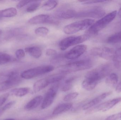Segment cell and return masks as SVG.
Masks as SVG:
<instances>
[{"label":"cell","instance_id":"cell-9","mask_svg":"<svg viewBox=\"0 0 121 120\" xmlns=\"http://www.w3.org/2000/svg\"><path fill=\"white\" fill-rule=\"evenodd\" d=\"M115 53V51L113 49L105 46L94 48L91 51L92 55L107 60L113 59Z\"/></svg>","mask_w":121,"mask_h":120},{"label":"cell","instance_id":"cell-19","mask_svg":"<svg viewBox=\"0 0 121 120\" xmlns=\"http://www.w3.org/2000/svg\"><path fill=\"white\" fill-rule=\"evenodd\" d=\"M30 89L28 87L16 88L12 89L10 93L15 96L21 97L27 94L30 92Z\"/></svg>","mask_w":121,"mask_h":120},{"label":"cell","instance_id":"cell-1","mask_svg":"<svg viewBox=\"0 0 121 120\" xmlns=\"http://www.w3.org/2000/svg\"><path fill=\"white\" fill-rule=\"evenodd\" d=\"M112 70L111 65L104 63L88 72L82 83V87L87 91L93 90L101 80L109 75Z\"/></svg>","mask_w":121,"mask_h":120},{"label":"cell","instance_id":"cell-41","mask_svg":"<svg viewBox=\"0 0 121 120\" xmlns=\"http://www.w3.org/2000/svg\"><path fill=\"white\" fill-rule=\"evenodd\" d=\"M1 33H2V31L1 30H0V35L1 34Z\"/></svg>","mask_w":121,"mask_h":120},{"label":"cell","instance_id":"cell-8","mask_svg":"<svg viewBox=\"0 0 121 120\" xmlns=\"http://www.w3.org/2000/svg\"><path fill=\"white\" fill-rule=\"evenodd\" d=\"M59 84L55 83L50 87L47 92L45 96L43 98L41 108L42 109H46L53 103L57 94L59 88Z\"/></svg>","mask_w":121,"mask_h":120},{"label":"cell","instance_id":"cell-29","mask_svg":"<svg viewBox=\"0 0 121 120\" xmlns=\"http://www.w3.org/2000/svg\"><path fill=\"white\" fill-rule=\"evenodd\" d=\"M11 60L10 56L5 53L0 52V65L6 64Z\"/></svg>","mask_w":121,"mask_h":120},{"label":"cell","instance_id":"cell-33","mask_svg":"<svg viewBox=\"0 0 121 120\" xmlns=\"http://www.w3.org/2000/svg\"><path fill=\"white\" fill-rule=\"evenodd\" d=\"M9 96V93H7L0 96V108L2 107V105L6 102Z\"/></svg>","mask_w":121,"mask_h":120},{"label":"cell","instance_id":"cell-32","mask_svg":"<svg viewBox=\"0 0 121 120\" xmlns=\"http://www.w3.org/2000/svg\"><path fill=\"white\" fill-rule=\"evenodd\" d=\"M15 55L17 58L21 59L24 58L25 55V53L22 49H19L16 51Z\"/></svg>","mask_w":121,"mask_h":120},{"label":"cell","instance_id":"cell-24","mask_svg":"<svg viewBox=\"0 0 121 120\" xmlns=\"http://www.w3.org/2000/svg\"><path fill=\"white\" fill-rule=\"evenodd\" d=\"M58 4L57 1H47L43 5L42 8L45 11L51 10L56 8Z\"/></svg>","mask_w":121,"mask_h":120},{"label":"cell","instance_id":"cell-4","mask_svg":"<svg viewBox=\"0 0 121 120\" xmlns=\"http://www.w3.org/2000/svg\"><path fill=\"white\" fill-rule=\"evenodd\" d=\"M95 22L94 19L86 18L70 23L63 28L64 33L66 34H73L89 28Z\"/></svg>","mask_w":121,"mask_h":120},{"label":"cell","instance_id":"cell-11","mask_svg":"<svg viewBox=\"0 0 121 120\" xmlns=\"http://www.w3.org/2000/svg\"><path fill=\"white\" fill-rule=\"evenodd\" d=\"M20 79L17 73L12 72L8 75L7 79L0 83V92L7 90L18 84Z\"/></svg>","mask_w":121,"mask_h":120},{"label":"cell","instance_id":"cell-6","mask_svg":"<svg viewBox=\"0 0 121 120\" xmlns=\"http://www.w3.org/2000/svg\"><path fill=\"white\" fill-rule=\"evenodd\" d=\"M90 36L86 34L78 36L68 37L63 39L60 42L59 46L61 50H64L69 47L78 45L86 41Z\"/></svg>","mask_w":121,"mask_h":120},{"label":"cell","instance_id":"cell-17","mask_svg":"<svg viewBox=\"0 0 121 120\" xmlns=\"http://www.w3.org/2000/svg\"><path fill=\"white\" fill-rule=\"evenodd\" d=\"M73 105L70 103H65L58 105L53 110L52 115H58L69 110Z\"/></svg>","mask_w":121,"mask_h":120},{"label":"cell","instance_id":"cell-36","mask_svg":"<svg viewBox=\"0 0 121 120\" xmlns=\"http://www.w3.org/2000/svg\"><path fill=\"white\" fill-rule=\"evenodd\" d=\"M79 2H82L84 4H93L98 3H103L107 1L106 0H79Z\"/></svg>","mask_w":121,"mask_h":120},{"label":"cell","instance_id":"cell-25","mask_svg":"<svg viewBox=\"0 0 121 120\" xmlns=\"http://www.w3.org/2000/svg\"><path fill=\"white\" fill-rule=\"evenodd\" d=\"M107 42L110 43H117L121 42V31L111 35L107 39Z\"/></svg>","mask_w":121,"mask_h":120},{"label":"cell","instance_id":"cell-31","mask_svg":"<svg viewBox=\"0 0 121 120\" xmlns=\"http://www.w3.org/2000/svg\"><path fill=\"white\" fill-rule=\"evenodd\" d=\"M79 95V93L77 92H74L68 94L64 97L63 100L65 101L68 102L74 100Z\"/></svg>","mask_w":121,"mask_h":120},{"label":"cell","instance_id":"cell-40","mask_svg":"<svg viewBox=\"0 0 121 120\" xmlns=\"http://www.w3.org/2000/svg\"><path fill=\"white\" fill-rule=\"evenodd\" d=\"M3 120H15L13 118H9V119H5Z\"/></svg>","mask_w":121,"mask_h":120},{"label":"cell","instance_id":"cell-13","mask_svg":"<svg viewBox=\"0 0 121 120\" xmlns=\"http://www.w3.org/2000/svg\"><path fill=\"white\" fill-rule=\"evenodd\" d=\"M112 93L111 92H105L103 93L102 94H100L99 96L96 97V98L92 99L89 102H88L87 103L85 104L82 106V109L84 110H87L89 108H91L93 106L96 105L98 104L101 102L103 100L107 98V97L109 95H111Z\"/></svg>","mask_w":121,"mask_h":120},{"label":"cell","instance_id":"cell-27","mask_svg":"<svg viewBox=\"0 0 121 120\" xmlns=\"http://www.w3.org/2000/svg\"><path fill=\"white\" fill-rule=\"evenodd\" d=\"M41 5L40 1H34L28 6L26 11L28 12H32L37 10Z\"/></svg>","mask_w":121,"mask_h":120},{"label":"cell","instance_id":"cell-30","mask_svg":"<svg viewBox=\"0 0 121 120\" xmlns=\"http://www.w3.org/2000/svg\"><path fill=\"white\" fill-rule=\"evenodd\" d=\"M15 103V101H10L5 105L0 108V116L3 114L7 110L10 109Z\"/></svg>","mask_w":121,"mask_h":120},{"label":"cell","instance_id":"cell-26","mask_svg":"<svg viewBox=\"0 0 121 120\" xmlns=\"http://www.w3.org/2000/svg\"><path fill=\"white\" fill-rule=\"evenodd\" d=\"M74 80V77H72L65 80L63 86L62 87V91L63 92H66L71 89L73 85Z\"/></svg>","mask_w":121,"mask_h":120},{"label":"cell","instance_id":"cell-7","mask_svg":"<svg viewBox=\"0 0 121 120\" xmlns=\"http://www.w3.org/2000/svg\"><path fill=\"white\" fill-rule=\"evenodd\" d=\"M105 10L100 7H95L88 10L77 12L75 18H99L105 15Z\"/></svg>","mask_w":121,"mask_h":120},{"label":"cell","instance_id":"cell-18","mask_svg":"<svg viewBox=\"0 0 121 120\" xmlns=\"http://www.w3.org/2000/svg\"><path fill=\"white\" fill-rule=\"evenodd\" d=\"M25 51L30 56L35 58H40L42 54V51L40 47L37 46H32L25 48Z\"/></svg>","mask_w":121,"mask_h":120},{"label":"cell","instance_id":"cell-38","mask_svg":"<svg viewBox=\"0 0 121 120\" xmlns=\"http://www.w3.org/2000/svg\"><path fill=\"white\" fill-rule=\"evenodd\" d=\"M116 91L118 92H121V80L116 87Z\"/></svg>","mask_w":121,"mask_h":120},{"label":"cell","instance_id":"cell-23","mask_svg":"<svg viewBox=\"0 0 121 120\" xmlns=\"http://www.w3.org/2000/svg\"><path fill=\"white\" fill-rule=\"evenodd\" d=\"M113 60L115 67L117 69H121V47L115 51Z\"/></svg>","mask_w":121,"mask_h":120},{"label":"cell","instance_id":"cell-22","mask_svg":"<svg viewBox=\"0 0 121 120\" xmlns=\"http://www.w3.org/2000/svg\"><path fill=\"white\" fill-rule=\"evenodd\" d=\"M77 12L75 11L73 9H66L61 11L59 16L63 19H69L75 17Z\"/></svg>","mask_w":121,"mask_h":120},{"label":"cell","instance_id":"cell-34","mask_svg":"<svg viewBox=\"0 0 121 120\" xmlns=\"http://www.w3.org/2000/svg\"><path fill=\"white\" fill-rule=\"evenodd\" d=\"M34 1L32 0H22L20 1L17 4V8H20L24 7L25 6L30 3H31Z\"/></svg>","mask_w":121,"mask_h":120},{"label":"cell","instance_id":"cell-21","mask_svg":"<svg viewBox=\"0 0 121 120\" xmlns=\"http://www.w3.org/2000/svg\"><path fill=\"white\" fill-rule=\"evenodd\" d=\"M17 11L15 8H11L0 11V18L1 17H11L17 15Z\"/></svg>","mask_w":121,"mask_h":120},{"label":"cell","instance_id":"cell-5","mask_svg":"<svg viewBox=\"0 0 121 120\" xmlns=\"http://www.w3.org/2000/svg\"><path fill=\"white\" fill-rule=\"evenodd\" d=\"M54 70L52 66L44 65L25 70L21 73V77L26 79H30L40 75L49 73Z\"/></svg>","mask_w":121,"mask_h":120},{"label":"cell","instance_id":"cell-35","mask_svg":"<svg viewBox=\"0 0 121 120\" xmlns=\"http://www.w3.org/2000/svg\"><path fill=\"white\" fill-rule=\"evenodd\" d=\"M120 118H121V112L109 116L105 120H117Z\"/></svg>","mask_w":121,"mask_h":120},{"label":"cell","instance_id":"cell-37","mask_svg":"<svg viewBox=\"0 0 121 120\" xmlns=\"http://www.w3.org/2000/svg\"><path fill=\"white\" fill-rule=\"evenodd\" d=\"M45 53L46 55L48 56H52L55 55L56 54V52L54 49H48L46 50Z\"/></svg>","mask_w":121,"mask_h":120},{"label":"cell","instance_id":"cell-2","mask_svg":"<svg viewBox=\"0 0 121 120\" xmlns=\"http://www.w3.org/2000/svg\"><path fill=\"white\" fill-rule=\"evenodd\" d=\"M94 62L90 58L70 62L61 66L60 70L61 73H70L73 72L88 70L92 67Z\"/></svg>","mask_w":121,"mask_h":120},{"label":"cell","instance_id":"cell-16","mask_svg":"<svg viewBox=\"0 0 121 120\" xmlns=\"http://www.w3.org/2000/svg\"><path fill=\"white\" fill-rule=\"evenodd\" d=\"M50 84L48 77L41 79L34 84L33 86V91L35 93H37L46 88Z\"/></svg>","mask_w":121,"mask_h":120},{"label":"cell","instance_id":"cell-20","mask_svg":"<svg viewBox=\"0 0 121 120\" xmlns=\"http://www.w3.org/2000/svg\"><path fill=\"white\" fill-rule=\"evenodd\" d=\"M105 81L106 84L109 86L115 87L118 81V75L115 73L110 74L108 76H107Z\"/></svg>","mask_w":121,"mask_h":120},{"label":"cell","instance_id":"cell-12","mask_svg":"<svg viewBox=\"0 0 121 120\" xmlns=\"http://www.w3.org/2000/svg\"><path fill=\"white\" fill-rule=\"evenodd\" d=\"M86 46L84 44L77 45L73 47L65 54V58L74 60L78 58L83 55L87 50Z\"/></svg>","mask_w":121,"mask_h":120},{"label":"cell","instance_id":"cell-10","mask_svg":"<svg viewBox=\"0 0 121 120\" xmlns=\"http://www.w3.org/2000/svg\"><path fill=\"white\" fill-rule=\"evenodd\" d=\"M121 101V97L115 98L92 108L88 111L86 113L87 114H91L99 111L104 112L107 111L113 108Z\"/></svg>","mask_w":121,"mask_h":120},{"label":"cell","instance_id":"cell-39","mask_svg":"<svg viewBox=\"0 0 121 120\" xmlns=\"http://www.w3.org/2000/svg\"><path fill=\"white\" fill-rule=\"evenodd\" d=\"M117 14L119 17L121 18V8L119 10L118 12L117 13Z\"/></svg>","mask_w":121,"mask_h":120},{"label":"cell","instance_id":"cell-3","mask_svg":"<svg viewBox=\"0 0 121 120\" xmlns=\"http://www.w3.org/2000/svg\"><path fill=\"white\" fill-rule=\"evenodd\" d=\"M117 14V11H114L104 15L100 19L95 22L88 29L85 34L90 37L91 35L97 34L114 19Z\"/></svg>","mask_w":121,"mask_h":120},{"label":"cell","instance_id":"cell-14","mask_svg":"<svg viewBox=\"0 0 121 120\" xmlns=\"http://www.w3.org/2000/svg\"><path fill=\"white\" fill-rule=\"evenodd\" d=\"M43 100V97L42 96H38L30 100L25 106V109L26 110L30 111L37 108L42 104Z\"/></svg>","mask_w":121,"mask_h":120},{"label":"cell","instance_id":"cell-28","mask_svg":"<svg viewBox=\"0 0 121 120\" xmlns=\"http://www.w3.org/2000/svg\"><path fill=\"white\" fill-rule=\"evenodd\" d=\"M35 32L37 36L44 37L49 34V30L47 28L45 27H40L35 30Z\"/></svg>","mask_w":121,"mask_h":120},{"label":"cell","instance_id":"cell-15","mask_svg":"<svg viewBox=\"0 0 121 120\" xmlns=\"http://www.w3.org/2000/svg\"><path fill=\"white\" fill-rule=\"evenodd\" d=\"M50 17L49 15L40 14L32 17L28 20V23L30 24L35 25L42 24L49 22Z\"/></svg>","mask_w":121,"mask_h":120}]
</instances>
